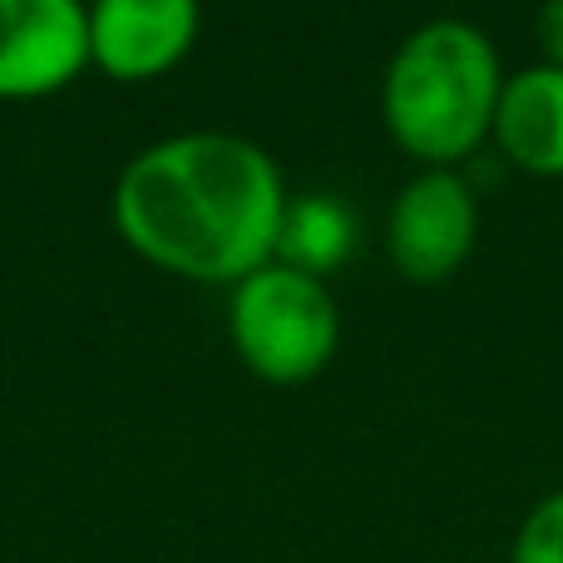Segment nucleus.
Instances as JSON below:
<instances>
[{"mask_svg":"<svg viewBox=\"0 0 563 563\" xmlns=\"http://www.w3.org/2000/svg\"><path fill=\"white\" fill-rule=\"evenodd\" d=\"M287 208L282 168L228 129H188L139 148L114 178V233L158 273L238 287L273 263Z\"/></svg>","mask_w":563,"mask_h":563,"instance_id":"f257e3e1","label":"nucleus"},{"mask_svg":"<svg viewBox=\"0 0 563 563\" xmlns=\"http://www.w3.org/2000/svg\"><path fill=\"white\" fill-rule=\"evenodd\" d=\"M505 65L475 20L416 25L380 75L386 134L426 168H460L495 129Z\"/></svg>","mask_w":563,"mask_h":563,"instance_id":"f03ea898","label":"nucleus"},{"mask_svg":"<svg viewBox=\"0 0 563 563\" xmlns=\"http://www.w3.org/2000/svg\"><path fill=\"white\" fill-rule=\"evenodd\" d=\"M228 291V336L257 380L307 386L331 366L341 346V311L321 277L267 263Z\"/></svg>","mask_w":563,"mask_h":563,"instance_id":"7ed1b4c3","label":"nucleus"},{"mask_svg":"<svg viewBox=\"0 0 563 563\" xmlns=\"http://www.w3.org/2000/svg\"><path fill=\"white\" fill-rule=\"evenodd\" d=\"M479 243V194L460 168H420L386 213V253L400 277L435 287L470 263Z\"/></svg>","mask_w":563,"mask_h":563,"instance_id":"20e7f679","label":"nucleus"},{"mask_svg":"<svg viewBox=\"0 0 563 563\" xmlns=\"http://www.w3.org/2000/svg\"><path fill=\"white\" fill-rule=\"evenodd\" d=\"M89 69L119 85L164 79L203 30V0H89Z\"/></svg>","mask_w":563,"mask_h":563,"instance_id":"39448f33","label":"nucleus"},{"mask_svg":"<svg viewBox=\"0 0 563 563\" xmlns=\"http://www.w3.org/2000/svg\"><path fill=\"white\" fill-rule=\"evenodd\" d=\"M85 69V0H0V99L59 95Z\"/></svg>","mask_w":563,"mask_h":563,"instance_id":"423d86ee","label":"nucleus"},{"mask_svg":"<svg viewBox=\"0 0 563 563\" xmlns=\"http://www.w3.org/2000/svg\"><path fill=\"white\" fill-rule=\"evenodd\" d=\"M489 139L525 174L563 178V69L539 59L519 75H505Z\"/></svg>","mask_w":563,"mask_h":563,"instance_id":"0eeeda50","label":"nucleus"},{"mask_svg":"<svg viewBox=\"0 0 563 563\" xmlns=\"http://www.w3.org/2000/svg\"><path fill=\"white\" fill-rule=\"evenodd\" d=\"M351 247H356V223H351V213L336 198H327V194L287 198L273 263L327 282L351 257Z\"/></svg>","mask_w":563,"mask_h":563,"instance_id":"6e6552de","label":"nucleus"},{"mask_svg":"<svg viewBox=\"0 0 563 563\" xmlns=\"http://www.w3.org/2000/svg\"><path fill=\"white\" fill-rule=\"evenodd\" d=\"M509 563H563V489L534 499V509L519 519Z\"/></svg>","mask_w":563,"mask_h":563,"instance_id":"1a4fd4ad","label":"nucleus"},{"mask_svg":"<svg viewBox=\"0 0 563 563\" xmlns=\"http://www.w3.org/2000/svg\"><path fill=\"white\" fill-rule=\"evenodd\" d=\"M534 35H539V49H544V65L563 69V0H544L539 5Z\"/></svg>","mask_w":563,"mask_h":563,"instance_id":"9d476101","label":"nucleus"}]
</instances>
